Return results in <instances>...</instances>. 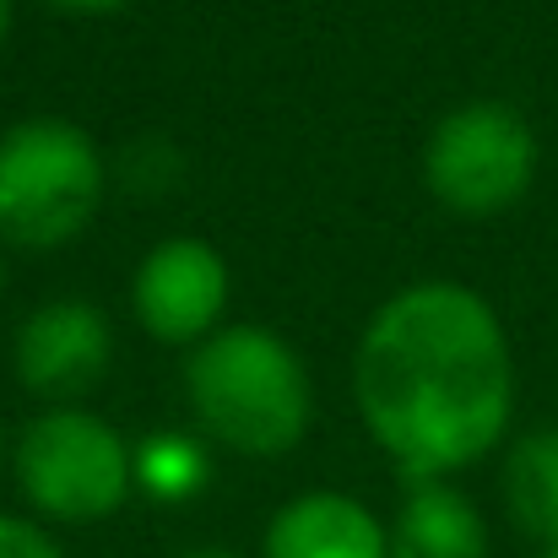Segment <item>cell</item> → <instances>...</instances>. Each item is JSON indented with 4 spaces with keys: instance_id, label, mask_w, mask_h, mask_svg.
<instances>
[{
    "instance_id": "2",
    "label": "cell",
    "mask_w": 558,
    "mask_h": 558,
    "mask_svg": "<svg viewBox=\"0 0 558 558\" xmlns=\"http://www.w3.org/2000/svg\"><path fill=\"white\" fill-rule=\"evenodd\" d=\"M185 401L217 450L250 461L293 456L315 423V379L299 348L255 320H233L190 348Z\"/></svg>"
},
{
    "instance_id": "18",
    "label": "cell",
    "mask_w": 558,
    "mask_h": 558,
    "mask_svg": "<svg viewBox=\"0 0 558 558\" xmlns=\"http://www.w3.org/2000/svg\"><path fill=\"white\" fill-rule=\"evenodd\" d=\"M0 299H5V260H0Z\"/></svg>"
},
{
    "instance_id": "1",
    "label": "cell",
    "mask_w": 558,
    "mask_h": 558,
    "mask_svg": "<svg viewBox=\"0 0 558 558\" xmlns=\"http://www.w3.org/2000/svg\"><path fill=\"white\" fill-rule=\"evenodd\" d=\"M353 401L407 483H450L510 439L515 353L499 310L466 282H412L369 315Z\"/></svg>"
},
{
    "instance_id": "9",
    "label": "cell",
    "mask_w": 558,
    "mask_h": 558,
    "mask_svg": "<svg viewBox=\"0 0 558 558\" xmlns=\"http://www.w3.org/2000/svg\"><path fill=\"white\" fill-rule=\"evenodd\" d=\"M390 558H488V521L456 483H407Z\"/></svg>"
},
{
    "instance_id": "5",
    "label": "cell",
    "mask_w": 558,
    "mask_h": 558,
    "mask_svg": "<svg viewBox=\"0 0 558 558\" xmlns=\"http://www.w3.org/2000/svg\"><path fill=\"white\" fill-rule=\"evenodd\" d=\"M543 169L532 120L505 98H472L439 114L423 142V185L456 217H499L526 201Z\"/></svg>"
},
{
    "instance_id": "12",
    "label": "cell",
    "mask_w": 558,
    "mask_h": 558,
    "mask_svg": "<svg viewBox=\"0 0 558 558\" xmlns=\"http://www.w3.org/2000/svg\"><path fill=\"white\" fill-rule=\"evenodd\" d=\"M0 558H65L54 532L33 515H5L0 510Z\"/></svg>"
},
{
    "instance_id": "3",
    "label": "cell",
    "mask_w": 558,
    "mask_h": 558,
    "mask_svg": "<svg viewBox=\"0 0 558 558\" xmlns=\"http://www.w3.org/2000/svg\"><path fill=\"white\" fill-rule=\"evenodd\" d=\"M11 477L44 526H98L136 494V445L93 407H44L11 445Z\"/></svg>"
},
{
    "instance_id": "13",
    "label": "cell",
    "mask_w": 558,
    "mask_h": 558,
    "mask_svg": "<svg viewBox=\"0 0 558 558\" xmlns=\"http://www.w3.org/2000/svg\"><path fill=\"white\" fill-rule=\"evenodd\" d=\"M131 185H142V190H163V185H174L180 180V158L163 147V142H142V147H131Z\"/></svg>"
},
{
    "instance_id": "11",
    "label": "cell",
    "mask_w": 558,
    "mask_h": 558,
    "mask_svg": "<svg viewBox=\"0 0 558 558\" xmlns=\"http://www.w3.org/2000/svg\"><path fill=\"white\" fill-rule=\"evenodd\" d=\"M206 483H211L206 439L180 434V428H158L136 439V494L158 505H190L195 494H206Z\"/></svg>"
},
{
    "instance_id": "19",
    "label": "cell",
    "mask_w": 558,
    "mask_h": 558,
    "mask_svg": "<svg viewBox=\"0 0 558 558\" xmlns=\"http://www.w3.org/2000/svg\"><path fill=\"white\" fill-rule=\"evenodd\" d=\"M0 472H5V439H0Z\"/></svg>"
},
{
    "instance_id": "15",
    "label": "cell",
    "mask_w": 558,
    "mask_h": 558,
    "mask_svg": "<svg viewBox=\"0 0 558 558\" xmlns=\"http://www.w3.org/2000/svg\"><path fill=\"white\" fill-rule=\"evenodd\" d=\"M11 22H16V0H0V49L11 38Z\"/></svg>"
},
{
    "instance_id": "8",
    "label": "cell",
    "mask_w": 558,
    "mask_h": 558,
    "mask_svg": "<svg viewBox=\"0 0 558 558\" xmlns=\"http://www.w3.org/2000/svg\"><path fill=\"white\" fill-rule=\"evenodd\" d=\"M260 558H390V521L353 494L310 488L266 521Z\"/></svg>"
},
{
    "instance_id": "6",
    "label": "cell",
    "mask_w": 558,
    "mask_h": 558,
    "mask_svg": "<svg viewBox=\"0 0 558 558\" xmlns=\"http://www.w3.org/2000/svg\"><path fill=\"white\" fill-rule=\"evenodd\" d=\"M228 293H233L228 255L195 233L158 239L131 277V310L142 331L163 348H201L211 331H222Z\"/></svg>"
},
{
    "instance_id": "4",
    "label": "cell",
    "mask_w": 558,
    "mask_h": 558,
    "mask_svg": "<svg viewBox=\"0 0 558 558\" xmlns=\"http://www.w3.org/2000/svg\"><path fill=\"white\" fill-rule=\"evenodd\" d=\"M109 163L98 142L60 114H33L0 131V244L60 250L98 217Z\"/></svg>"
},
{
    "instance_id": "7",
    "label": "cell",
    "mask_w": 558,
    "mask_h": 558,
    "mask_svg": "<svg viewBox=\"0 0 558 558\" xmlns=\"http://www.w3.org/2000/svg\"><path fill=\"white\" fill-rule=\"evenodd\" d=\"M114 364V326L93 299H44L11 337V369L44 407H71L104 385Z\"/></svg>"
},
{
    "instance_id": "14",
    "label": "cell",
    "mask_w": 558,
    "mask_h": 558,
    "mask_svg": "<svg viewBox=\"0 0 558 558\" xmlns=\"http://www.w3.org/2000/svg\"><path fill=\"white\" fill-rule=\"evenodd\" d=\"M44 5L60 11V16H114V11H125L136 0H44Z\"/></svg>"
},
{
    "instance_id": "10",
    "label": "cell",
    "mask_w": 558,
    "mask_h": 558,
    "mask_svg": "<svg viewBox=\"0 0 558 558\" xmlns=\"http://www.w3.org/2000/svg\"><path fill=\"white\" fill-rule=\"evenodd\" d=\"M505 510L532 543H558V423L526 428L505 450Z\"/></svg>"
},
{
    "instance_id": "16",
    "label": "cell",
    "mask_w": 558,
    "mask_h": 558,
    "mask_svg": "<svg viewBox=\"0 0 558 558\" xmlns=\"http://www.w3.org/2000/svg\"><path fill=\"white\" fill-rule=\"evenodd\" d=\"M180 558H244V554H233V548H190Z\"/></svg>"
},
{
    "instance_id": "17",
    "label": "cell",
    "mask_w": 558,
    "mask_h": 558,
    "mask_svg": "<svg viewBox=\"0 0 558 558\" xmlns=\"http://www.w3.org/2000/svg\"><path fill=\"white\" fill-rule=\"evenodd\" d=\"M537 558H558V543H548V548H543V554H537Z\"/></svg>"
}]
</instances>
